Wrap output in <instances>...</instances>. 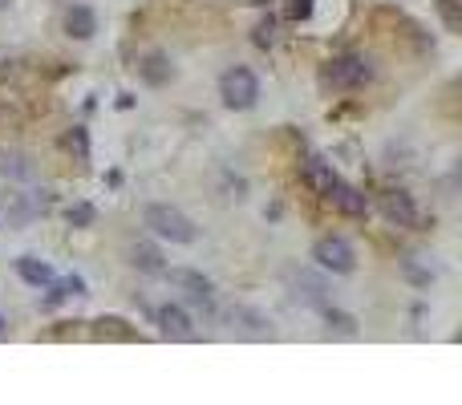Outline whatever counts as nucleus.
Here are the masks:
<instances>
[{"label": "nucleus", "mask_w": 462, "mask_h": 405, "mask_svg": "<svg viewBox=\"0 0 462 405\" xmlns=\"http://www.w3.org/2000/svg\"><path fill=\"white\" fill-rule=\"evenodd\" d=\"M146 227H150L154 235H162V239L170 243H195V223L183 215L178 207H167V202H154V207H146Z\"/></svg>", "instance_id": "obj_1"}, {"label": "nucleus", "mask_w": 462, "mask_h": 405, "mask_svg": "<svg viewBox=\"0 0 462 405\" xmlns=\"http://www.w3.org/2000/svg\"><path fill=\"white\" fill-rule=\"evenodd\" d=\"M219 97H223V105H231V110H251L259 97L256 73L243 69V65H231V69L219 77Z\"/></svg>", "instance_id": "obj_2"}, {"label": "nucleus", "mask_w": 462, "mask_h": 405, "mask_svg": "<svg viewBox=\"0 0 462 405\" xmlns=\"http://www.w3.org/2000/svg\"><path fill=\"white\" fill-rule=\"evenodd\" d=\"M365 81H373V65L357 53H340L324 65V86L332 89H361Z\"/></svg>", "instance_id": "obj_3"}, {"label": "nucleus", "mask_w": 462, "mask_h": 405, "mask_svg": "<svg viewBox=\"0 0 462 405\" xmlns=\"http://www.w3.org/2000/svg\"><path fill=\"white\" fill-rule=\"evenodd\" d=\"M313 259L324 267V272H337V275H349V272L357 267L353 248H349V243L340 239V235H324V239H316Z\"/></svg>", "instance_id": "obj_4"}, {"label": "nucleus", "mask_w": 462, "mask_h": 405, "mask_svg": "<svg viewBox=\"0 0 462 405\" xmlns=\"http://www.w3.org/2000/svg\"><path fill=\"white\" fill-rule=\"evenodd\" d=\"M162 275H167L175 288H183L191 300H199V304H211V296H215V288H211V280L207 275H199V272H191V267H162Z\"/></svg>", "instance_id": "obj_5"}, {"label": "nucleus", "mask_w": 462, "mask_h": 405, "mask_svg": "<svg viewBox=\"0 0 462 405\" xmlns=\"http://www.w3.org/2000/svg\"><path fill=\"white\" fill-rule=\"evenodd\" d=\"M154 320H159V332H162V337H170V340H195L191 316H186L178 304H162L159 312H154Z\"/></svg>", "instance_id": "obj_6"}, {"label": "nucleus", "mask_w": 462, "mask_h": 405, "mask_svg": "<svg viewBox=\"0 0 462 405\" xmlns=\"http://www.w3.org/2000/svg\"><path fill=\"white\" fill-rule=\"evenodd\" d=\"M381 215H385L389 223H397V227H413V223H418V207H413V199L405 191L381 194Z\"/></svg>", "instance_id": "obj_7"}, {"label": "nucleus", "mask_w": 462, "mask_h": 405, "mask_svg": "<svg viewBox=\"0 0 462 405\" xmlns=\"http://www.w3.org/2000/svg\"><path fill=\"white\" fill-rule=\"evenodd\" d=\"M329 199H332V207L340 211V215H349V219H361L365 211H369V199H365L357 186H349V183H332V191H329Z\"/></svg>", "instance_id": "obj_8"}, {"label": "nucleus", "mask_w": 462, "mask_h": 405, "mask_svg": "<svg viewBox=\"0 0 462 405\" xmlns=\"http://www.w3.org/2000/svg\"><path fill=\"white\" fill-rule=\"evenodd\" d=\"M300 178H304L308 186H313V194H321V199H329V191H332V183H337V175H332V162H324V158H304V166H300Z\"/></svg>", "instance_id": "obj_9"}, {"label": "nucleus", "mask_w": 462, "mask_h": 405, "mask_svg": "<svg viewBox=\"0 0 462 405\" xmlns=\"http://www.w3.org/2000/svg\"><path fill=\"white\" fill-rule=\"evenodd\" d=\"M65 29H69V37L89 40V37H94V29H97V16H94V8H86V4H73L69 13H65Z\"/></svg>", "instance_id": "obj_10"}, {"label": "nucleus", "mask_w": 462, "mask_h": 405, "mask_svg": "<svg viewBox=\"0 0 462 405\" xmlns=\"http://www.w3.org/2000/svg\"><path fill=\"white\" fill-rule=\"evenodd\" d=\"M16 272H21V280L32 284V288H49V284L57 280L53 267L41 264V259H32V256H21V259H16Z\"/></svg>", "instance_id": "obj_11"}, {"label": "nucleus", "mask_w": 462, "mask_h": 405, "mask_svg": "<svg viewBox=\"0 0 462 405\" xmlns=\"http://www.w3.org/2000/svg\"><path fill=\"white\" fill-rule=\"evenodd\" d=\"M170 73H175V69H170V61L162 53H150L142 61V81H146V86H167Z\"/></svg>", "instance_id": "obj_12"}, {"label": "nucleus", "mask_w": 462, "mask_h": 405, "mask_svg": "<svg viewBox=\"0 0 462 405\" xmlns=\"http://www.w3.org/2000/svg\"><path fill=\"white\" fill-rule=\"evenodd\" d=\"M130 259H134V267H142V272H150V275H162V251L154 248V243H138L134 251H130Z\"/></svg>", "instance_id": "obj_13"}, {"label": "nucleus", "mask_w": 462, "mask_h": 405, "mask_svg": "<svg viewBox=\"0 0 462 405\" xmlns=\"http://www.w3.org/2000/svg\"><path fill=\"white\" fill-rule=\"evenodd\" d=\"M0 175H8V178H16V183H24V178L32 175V166L24 162V154H16V150H0Z\"/></svg>", "instance_id": "obj_14"}, {"label": "nucleus", "mask_w": 462, "mask_h": 405, "mask_svg": "<svg viewBox=\"0 0 462 405\" xmlns=\"http://www.w3.org/2000/svg\"><path fill=\"white\" fill-rule=\"evenodd\" d=\"M0 211L8 215V223H29V219L37 215V207H29L24 194H8V199H0Z\"/></svg>", "instance_id": "obj_15"}, {"label": "nucleus", "mask_w": 462, "mask_h": 405, "mask_svg": "<svg viewBox=\"0 0 462 405\" xmlns=\"http://www.w3.org/2000/svg\"><path fill=\"white\" fill-rule=\"evenodd\" d=\"M65 146H69V150L77 154L81 162H86L89 158V134H86V126H73L69 134H65Z\"/></svg>", "instance_id": "obj_16"}, {"label": "nucleus", "mask_w": 462, "mask_h": 405, "mask_svg": "<svg viewBox=\"0 0 462 405\" xmlns=\"http://www.w3.org/2000/svg\"><path fill=\"white\" fill-rule=\"evenodd\" d=\"M97 324H102V328H97V332H102V337H118V340H134V328H122V324H126V320H118V316H110V320H97Z\"/></svg>", "instance_id": "obj_17"}, {"label": "nucleus", "mask_w": 462, "mask_h": 405, "mask_svg": "<svg viewBox=\"0 0 462 405\" xmlns=\"http://www.w3.org/2000/svg\"><path fill=\"white\" fill-rule=\"evenodd\" d=\"M57 292H61V296H86V280H81V275H65V280L57 284Z\"/></svg>", "instance_id": "obj_18"}, {"label": "nucleus", "mask_w": 462, "mask_h": 405, "mask_svg": "<svg viewBox=\"0 0 462 405\" xmlns=\"http://www.w3.org/2000/svg\"><path fill=\"white\" fill-rule=\"evenodd\" d=\"M69 223L73 227H89L94 223V207H89V202H77V207L69 211Z\"/></svg>", "instance_id": "obj_19"}, {"label": "nucleus", "mask_w": 462, "mask_h": 405, "mask_svg": "<svg viewBox=\"0 0 462 405\" xmlns=\"http://www.w3.org/2000/svg\"><path fill=\"white\" fill-rule=\"evenodd\" d=\"M288 16H292V21H308V16H313V0H292Z\"/></svg>", "instance_id": "obj_20"}, {"label": "nucleus", "mask_w": 462, "mask_h": 405, "mask_svg": "<svg viewBox=\"0 0 462 405\" xmlns=\"http://www.w3.org/2000/svg\"><path fill=\"white\" fill-rule=\"evenodd\" d=\"M272 40H276V21H264V24L256 29V45H259V49H267Z\"/></svg>", "instance_id": "obj_21"}, {"label": "nucleus", "mask_w": 462, "mask_h": 405, "mask_svg": "<svg viewBox=\"0 0 462 405\" xmlns=\"http://www.w3.org/2000/svg\"><path fill=\"white\" fill-rule=\"evenodd\" d=\"M438 8H442L446 24H450V29H458V0H438Z\"/></svg>", "instance_id": "obj_22"}, {"label": "nucleus", "mask_w": 462, "mask_h": 405, "mask_svg": "<svg viewBox=\"0 0 462 405\" xmlns=\"http://www.w3.org/2000/svg\"><path fill=\"white\" fill-rule=\"evenodd\" d=\"M329 328H340V332H353V316H345V312H332V308H329Z\"/></svg>", "instance_id": "obj_23"}, {"label": "nucleus", "mask_w": 462, "mask_h": 405, "mask_svg": "<svg viewBox=\"0 0 462 405\" xmlns=\"http://www.w3.org/2000/svg\"><path fill=\"white\" fill-rule=\"evenodd\" d=\"M0 8H8V0H0Z\"/></svg>", "instance_id": "obj_24"}, {"label": "nucleus", "mask_w": 462, "mask_h": 405, "mask_svg": "<svg viewBox=\"0 0 462 405\" xmlns=\"http://www.w3.org/2000/svg\"><path fill=\"white\" fill-rule=\"evenodd\" d=\"M0 332H5V320H0Z\"/></svg>", "instance_id": "obj_25"}]
</instances>
